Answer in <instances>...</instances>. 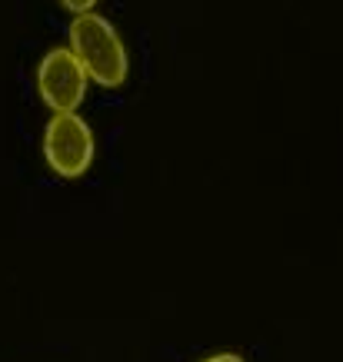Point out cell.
I'll list each match as a JSON object with an SVG mask.
<instances>
[{"label":"cell","mask_w":343,"mask_h":362,"mask_svg":"<svg viewBox=\"0 0 343 362\" xmlns=\"http://www.w3.org/2000/svg\"><path fill=\"white\" fill-rule=\"evenodd\" d=\"M70 50L80 60L87 80L100 83V87H120L127 80L130 60L123 50V40L117 37L111 23L97 17V13H80L70 23Z\"/></svg>","instance_id":"obj_1"},{"label":"cell","mask_w":343,"mask_h":362,"mask_svg":"<svg viewBox=\"0 0 343 362\" xmlns=\"http://www.w3.org/2000/svg\"><path fill=\"white\" fill-rule=\"evenodd\" d=\"M97 153V140L87 120H80L77 113H54L50 123L44 127V160L57 176L77 180L90 170Z\"/></svg>","instance_id":"obj_2"},{"label":"cell","mask_w":343,"mask_h":362,"mask_svg":"<svg viewBox=\"0 0 343 362\" xmlns=\"http://www.w3.org/2000/svg\"><path fill=\"white\" fill-rule=\"evenodd\" d=\"M37 90L54 113H77V107L84 103V93H87V74L74 57V50L57 47L40 60Z\"/></svg>","instance_id":"obj_3"},{"label":"cell","mask_w":343,"mask_h":362,"mask_svg":"<svg viewBox=\"0 0 343 362\" xmlns=\"http://www.w3.org/2000/svg\"><path fill=\"white\" fill-rule=\"evenodd\" d=\"M60 4H64L70 13H77V17L80 13H90L94 7H97V0H60Z\"/></svg>","instance_id":"obj_4"},{"label":"cell","mask_w":343,"mask_h":362,"mask_svg":"<svg viewBox=\"0 0 343 362\" xmlns=\"http://www.w3.org/2000/svg\"><path fill=\"white\" fill-rule=\"evenodd\" d=\"M203 362H244L237 352H217V356H210V359H203Z\"/></svg>","instance_id":"obj_5"}]
</instances>
